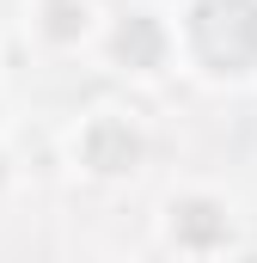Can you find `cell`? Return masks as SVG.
<instances>
[{
	"mask_svg": "<svg viewBox=\"0 0 257 263\" xmlns=\"http://www.w3.org/2000/svg\"><path fill=\"white\" fill-rule=\"evenodd\" d=\"M172 239L178 245H221L227 239V208L221 202H208V196H190V202H178L172 208Z\"/></svg>",
	"mask_w": 257,
	"mask_h": 263,
	"instance_id": "3957f363",
	"label": "cell"
},
{
	"mask_svg": "<svg viewBox=\"0 0 257 263\" xmlns=\"http://www.w3.org/2000/svg\"><path fill=\"white\" fill-rule=\"evenodd\" d=\"M80 159H86L92 172H104V178L135 172V159H141V135L128 129L123 117H98V123H86V135H80Z\"/></svg>",
	"mask_w": 257,
	"mask_h": 263,
	"instance_id": "7a4b0ae2",
	"label": "cell"
},
{
	"mask_svg": "<svg viewBox=\"0 0 257 263\" xmlns=\"http://www.w3.org/2000/svg\"><path fill=\"white\" fill-rule=\"evenodd\" d=\"M190 49L214 73H251L257 67V0H196Z\"/></svg>",
	"mask_w": 257,
	"mask_h": 263,
	"instance_id": "6da1fadb",
	"label": "cell"
},
{
	"mask_svg": "<svg viewBox=\"0 0 257 263\" xmlns=\"http://www.w3.org/2000/svg\"><path fill=\"white\" fill-rule=\"evenodd\" d=\"M117 55H123L128 67H159V62H166V31H159L153 18H123Z\"/></svg>",
	"mask_w": 257,
	"mask_h": 263,
	"instance_id": "277c9868",
	"label": "cell"
},
{
	"mask_svg": "<svg viewBox=\"0 0 257 263\" xmlns=\"http://www.w3.org/2000/svg\"><path fill=\"white\" fill-rule=\"evenodd\" d=\"M80 25H86V12L74 0H49V37H74Z\"/></svg>",
	"mask_w": 257,
	"mask_h": 263,
	"instance_id": "5b68a950",
	"label": "cell"
}]
</instances>
